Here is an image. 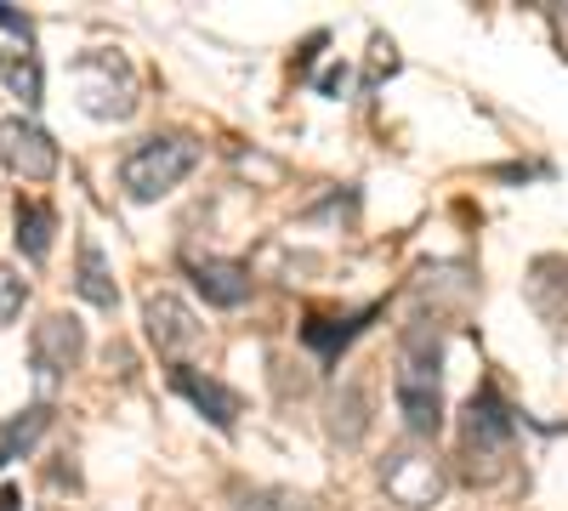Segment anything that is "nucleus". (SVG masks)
Returning <instances> with one entry per match:
<instances>
[{"instance_id": "nucleus-1", "label": "nucleus", "mask_w": 568, "mask_h": 511, "mask_svg": "<svg viewBox=\"0 0 568 511\" xmlns=\"http://www.w3.org/2000/svg\"><path fill=\"white\" fill-rule=\"evenodd\" d=\"M393 387H398L404 427L415 438H438V427H444V387H438V341H426V330H409Z\"/></svg>"}, {"instance_id": "nucleus-2", "label": "nucleus", "mask_w": 568, "mask_h": 511, "mask_svg": "<svg viewBox=\"0 0 568 511\" xmlns=\"http://www.w3.org/2000/svg\"><path fill=\"white\" fill-rule=\"evenodd\" d=\"M194 165H200V143H194V136H149L142 149L125 154L120 188H125V200H136V205H154V200H165Z\"/></svg>"}, {"instance_id": "nucleus-3", "label": "nucleus", "mask_w": 568, "mask_h": 511, "mask_svg": "<svg viewBox=\"0 0 568 511\" xmlns=\"http://www.w3.org/2000/svg\"><path fill=\"white\" fill-rule=\"evenodd\" d=\"M460 449H466V478L471 483H495L506 472L511 454V415L500 403L495 387H478L466 403V427H460Z\"/></svg>"}, {"instance_id": "nucleus-4", "label": "nucleus", "mask_w": 568, "mask_h": 511, "mask_svg": "<svg viewBox=\"0 0 568 511\" xmlns=\"http://www.w3.org/2000/svg\"><path fill=\"white\" fill-rule=\"evenodd\" d=\"M74 85H80V103L85 114L98 120H125L136 109V85H131V69L114 58V52H91L74 63Z\"/></svg>"}, {"instance_id": "nucleus-5", "label": "nucleus", "mask_w": 568, "mask_h": 511, "mask_svg": "<svg viewBox=\"0 0 568 511\" xmlns=\"http://www.w3.org/2000/svg\"><path fill=\"white\" fill-rule=\"evenodd\" d=\"M85 352V330H80V318L69 313H45L34 324V381H40V398H52L63 387V376L80 364Z\"/></svg>"}, {"instance_id": "nucleus-6", "label": "nucleus", "mask_w": 568, "mask_h": 511, "mask_svg": "<svg viewBox=\"0 0 568 511\" xmlns=\"http://www.w3.org/2000/svg\"><path fill=\"white\" fill-rule=\"evenodd\" d=\"M382 489H387L398 505L426 511V505L444 500L449 478H444V467H438V454H426V449H393V454L382 460Z\"/></svg>"}, {"instance_id": "nucleus-7", "label": "nucleus", "mask_w": 568, "mask_h": 511, "mask_svg": "<svg viewBox=\"0 0 568 511\" xmlns=\"http://www.w3.org/2000/svg\"><path fill=\"white\" fill-rule=\"evenodd\" d=\"M142 324H149V341L176 364V358H187L200 341H205V330H200V318H194V307H187L182 296H171V290H154L149 302H142Z\"/></svg>"}, {"instance_id": "nucleus-8", "label": "nucleus", "mask_w": 568, "mask_h": 511, "mask_svg": "<svg viewBox=\"0 0 568 511\" xmlns=\"http://www.w3.org/2000/svg\"><path fill=\"white\" fill-rule=\"evenodd\" d=\"M0 165L29 176V182H45V176L58 171V143L34 120L12 114V120H0Z\"/></svg>"}, {"instance_id": "nucleus-9", "label": "nucleus", "mask_w": 568, "mask_h": 511, "mask_svg": "<svg viewBox=\"0 0 568 511\" xmlns=\"http://www.w3.org/2000/svg\"><path fill=\"white\" fill-rule=\"evenodd\" d=\"M171 387H176L187 403H194L216 432H233V421H240V392H233V387H222V381L200 376V369H187V364H176V369H171Z\"/></svg>"}, {"instance_id": "nucleus-10", "label": "nucleus", "mask_w": 568, "mask_h": 511, "mask_svg": "<svg viewBox=\"0 0 568 511\" xmlns=\"http://www.w3.org/2000/svg\"><path fill=\"white\" fill-rule=\"evenodd\" d=\"M194 290L211 307H245L251 302V267L245 262H194Z\"/></svg>"}, {"instance_id": "nucleus-11", "label": "nucleus", "mask_w": 568, "mask_h": 511, "mask_svg": "<svg viewBox=\"0 0 568 511\" xmlns=\"http://www.w3.org/2000/svg\"><path fill=\"white\" fill-rule=\"evenodd\" d=\"M74 290L91 302V307H114L120 290H114V273H109V256L98 239H80V273H74Z\"/></svg>"}, {"instance_id": "nucleus-12", "label": "nucleus", "mask_w": 568, "mask_h": 511, "mask_svg": "<svg viewBox=\"0 0 568 511\" xmlns=\"http://www.w3.org/2000/svg\"><path fill=\"white\" fill-rule=\"evenodd\" d=\"M45 427H52V403H29L23 415H12V421L0 427V467H12L18 454H29L45 438Z\"/></svg>"}, {"instance_id": "nucleus-13", "label": "nucleus", "mask_w": 568, "mask_h": 511, "mask_svg": "<svg viewBox=\"0 0 568 511\" xmlns=\"http://www.w3.org/2000/svg\"><path fill=\"white\" fill-rule=\"evenodd\" d=\"M52 234H58V216L45 205H18V251L29 262H45L52 256Z\"/></svg>"}, {"instance_id": "nucleus-14", "label": "nucleus", "mask_w": 568, "mask_h": 511, "mask_svg": "<svg viewBox=\"0 0 568 511\" xmlns=\"http://www.w3.org/2000/svg\"><path fill=\"white\" fill-rule=\"evenodd\" d=\"M0 80H7V85H12V98H23L29 109L40 103V69H34V58L12 63L7 52H0Z\"/></svg>"}, {"instance_id": "nucleus-15", "label": "nucleus", "mask_w": 568, "mask_h": 511, "mask_svg": "<svg viewBox=\"0 0 568 511\" xmlns=\"http://www.w3.org/2000/svg\"><path fill=\"white\" fill-rule=\"evenodd\" d=\"M23 302H29V285H23L12 267H0V330H7V324L23 313Z\"/></svg>"}, {"instance_id": "nucleus-16", "label": "nucleus", "mask_w": 568, "mask_h": 511, "mask_svg": "<svg viewBox=\"0 0 568 511\" xmlns=\"http://www.w3.org/2000/svg\"><path fill=\"white\" fill-rule=\"evenodd\" d=\"M0 29H12L18 40H29V18H18V12L7 7V0H0Z\"/></svg>"}, {"instance_id": "nucleus-17", "label": "nucleus", "mask_w": 568, "mask_h": 511, "mask_svg": "<svg viewBox=\"0 0 568 511\" xmlns=\"http://www.w3.org/2000/svg\"><path fill=\"white\" fill-rule=\"evenodd\" d=\"M0 511H23V494L18 489H0Z\"/></svg>"}]
</instances>
